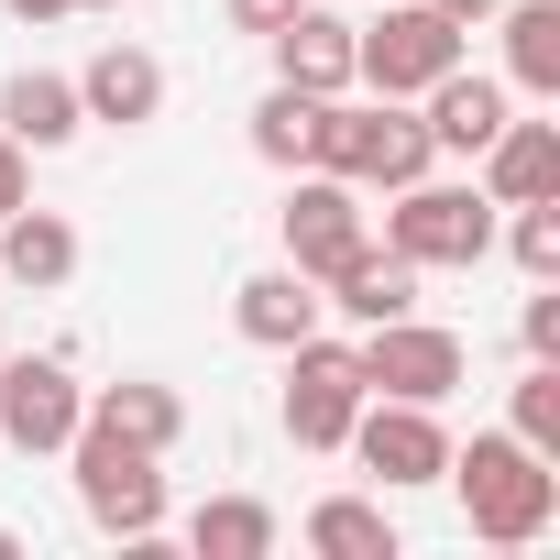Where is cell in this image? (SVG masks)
<instances>
[{
    "label": "cell",
    "instance_id": "cell-6",
    "mask_svg": "<svg viewBox=\"0 0 560 560\" xmlns=\"http://www.w3.org/2000/svg\"><path fill=\"white\" fill-rule=\"evenodd\" d=\"M352 363H363V396H407V407H440L462 374H472V352H462V330H440V319H374L363 341H352Z\"/></svg>",
    "mask_w": 560,
    "mask_h": 560
},
{
    "label": "cell",
    "instance_id": "cell-1",
    "mask_svg": "<svg viewBox=\"0 0 560 560\" xmlns=\"http://www.w3.org/2000/svg\"><path fill=\"white\" fill-rule=\"evenodd\" d=\"M440 483L462 494V527H472L483 549H527V538H549V516H560V462H538L516 429H472V451H451Z\"/></svg>",
    "mask_w": 560,
    "mask_h": 560
},
{
    "label": "cell",
    "instance_id": "cell-8",
    "mask_svg": "<svg viewBox=\"0 0 560 560\" xmlns=\"http://www.w3.org/2000/svg\"><path fill=\"white\" fill-rule=\"evenodd\" d=\"M78 418H89V385H78L56 352H0V440H12L23 462L67 451Z\"/></svg>",
    "mask_w": 560,
    "mask_h": 560
},
{
    "label": "cell",
    "instance_id": "cell-14",
    "mask_svg": "<svg viewBox=\"0 0 560 560\" xmlns=\"http://www.w3.org/2000/svg\"><path fill=\"white\" fill-rule=\"evenodd\" d=\"M78 110L110 121V132H143V121L165 110V67H154L143 45H100V56L78 67Z\"/></svg>",
    "mask_w": 560,
    "mask_h": 560
},
{
    "label": "cell",
    "instance_id": "cell-9",
    "mask_svg": "<svg viewBox=\"0 0 560 560\" xmlns=\"http://www.w3.org/2000/svg\"><path fill=\"white\" fill-rule=\"evenodd\" d=\"M385 494H407V483H440L451 472V429H440V407H407V396H363V418H352V440H341Z\"/></svg>",
    "mask_w": 560,
    "mask_h": 560
},
{
    "label": "cell",
    "instance_id": "cell-15",
    "mask_svg": "<svg viewBox=\"0 0 560 560\" xmlns=\"http://www.w3.org/2000/svg\"><path fill=\"white\" fill-rule=\"evenodd\" d=\"M472 165H483V198H494V209L560 198V121H516V110H505V132H494Z\"/></svg>",
    "mask_w": 560,
    "mask_h": 560
},
{
    "label": "cell",
    "instance_id": "cell-13",
    "mask_svg": "<svg viewBox=\"0 0 560 560\" xmlns=\"http://www.w3.org/2000/svg\"><path fill=\"white\" fill-rule=\"evenodd\" d=\"M418 100H429V110H418V121H429V154H483V143L505 132V110H516V89H505V78H472V67L429 78Z\"/></svg>",
    "mask_w": 560,
    "mask_h": 560
},
{
    "label": "cell",
    "instance_id": "cell-22",
    "mask_svg": "<svg viewBox=\"0 0 560 560\" xmlns=\"http://www.w3.org/2000/svg\"><path fill=\"white\" fill-rule=\"evenodd\" d=\"M298 538H308L319 560H396V516H385L374 494H319Z\"/></svg>",
    "mask_w": 560,
    "mask_h": 560
},
{
    "label": "cell",
    "instance_id": "cell-30",
    "mask_svg": "<svg viewBox=\"0 0 560 560\" xmlns=\"http://www.w3.org/2000/svg\"><path fill=\"white\" fill-rule=\"evenodd\" d=\"M429 12H451V23L472 34V23H494V12H505V0H429Z\"/></svg>",
    "mask_w": 560,
    "mask_h": 560
},
{
    "label": "cell",
    "instance_id": "cell-20",
    "mask_svg": "<svg viewBox=\"0 0 560 560\" xmlns=\"http://www.w3.org/2000/svg\"><path fill=\"white\" fill-rule=\"evenodd\" d=\"M505 89L560 100V0H505Z\"/></svg>",
    "mask_w": 560,
    "mask_h": 560
},
{
    "label": "cell",
    "instance_id": "cell-12",
    "mask_svg": "<svg viewBox=\"0 0 560 560\" xmlns=\"http://www.w3.org/2000/svg\"><path fill=\"white\" fill-rule=\"evenodd\" d=\"M264 56H275V89H308V100H352V23L341 12H287L264 34Z\"/></svg>",
    "mask_w": 560,
    "mask_h": 560
},
{
    "label": "cell",
    "instance_id": "cell-29",
    "mask_svg": "<svg viewBox=\"0 0 560 560\" xmlns=\"http://www.w3.org/2000/svg\"><path fill=\"white\" fill-rule=\"evenodd\" d=\"M0 12H12V23H67L78 0H0Z\"/></svg>",
    "mask_w": 560,
    "mask_h": 560
},
{
    "label": "cell",
    "instance_id": "cell-19",
    "mask_svg": "<svg viewBox=\"0 0 560 560\" xmlns=\"http://www.w3.org/2000/svg\"><path fill=\"white\" fill-rule=\"evenodd\" d=\"M319 287H330V308H341V319H363V330H374V319H407V308H418V264H407V253H385V242H363L352 264H330V275H319Z\"/></svg>",
    "mask_w": 560,
    "mask_h": 560
},
{
    "label": "cell",
    "instance_id": "cell-18",
    "mask_svg": "<svg viewBox=\"0 0 560 560\" xmlns=\"http://www.w3.org/2000/svg\"><path fill=\"white\" fill-rule=\"evenodd\" d=\"M89 418H100L110 440L154 451V462L187 440V396H176V385H154V374H121V385H100V396H89Z\"/></svg>",
    "mask_w": 560,
    "mask_h": 560
},
{
    "label": "cell",
    "instance_id": "cell-31",
    "mask_svg": "<svg viewBox=\"0 0 560 560\" xmlns=\"http://www.w3.org/2000/svg\"><path fill=\"white\" fill-rule=\"evenodd\" d=\"M78 12H121V0H78Z\"/></svg>",
    "mask_w": 560,
    "mask_h": 560
},
{
    "label": "cell",
    "instance_id": "cell-25",
    "mask_svg": "<svg viewBox=\"0 0 560 560\" xmlns=\"http://www.w3.org/2000/svg\"><path fill=\"white\" fill-rule=\"evenodd\" d=\"M494 242H505V253L527 264V287H538V275H560V198H527V209H516V220H505Z\"/></svg>",
    "mask_w": 560,
    "mask_h": 560
},
{
    "label": "cell",
    "instance_id": "cell-4",
    "mask_svg": "<svg viewBox=\"0 0 560 560\" xmlns=\"http://www.w3.org/2000/svg\"><path fill=\"white\" fill-rule=\"evenodd\" d=\"M67 462H78V505H89L100 538H165V472H154V451H132L100 418H78Z\"/></svg>",
    "mask_w": 560,
    "mask_h": 560
},
{
    "label": "cell",
    "instance_id": "cell-26",
    "mask_svg": "<svg viewBox=\"0 0 560 560\" xmlns=\"http://www.w3.org/2000/svg\"><path fill=\"white\" fill-rule=\"evenodd\" d=\"M516 341H527V363H560V275H538V298L516 308Z\"/></svg>",
    "mask_w": 560,
    "mask_h": 560
},
{
    "label": "cell",
    "instance_id": "cell-5",
    "mask_svg": "<svg viewBox=\"0 0 560 560\" xmlns=\"http://www.w3.org/2000/svg\"><path fill=\"white\" fill-rule=\"evenodd\" d=\"M385 253H407L418 275H429V264H483V253H494V198L418 176V187H396V209H385Z\"/></svg>",
    "mask_w": 560,
    "mask_h": 560
},
{
    "label": "cell",
    "instance_id": "cell-2",
    "mask_svg": "<svg viewBox=\"0 0 560 560\" xmlns=\"http://www.w3.org/2000/svg\"><path fill=\"white\" fill-rule=\"evenodd\" d=\"M308 165L396 198V187H418V176H429V121H418L407 100H374V110H352V100H319V143H308Z\"/></svg>",
    "mask_w": 560,
    "mask_h": 560
},
{
    "label": "cell",
    "instance_id": "cell-10",
    "mask_svg": "<svg viewBox=\"0 0 560 560\" xmlns=\"http://www.w3.org/2000/svg\"><path fill=\"white\" fill-rule=\"evenodd\" d=\"M275 231H287V264H298V275H330V264H352V253L374 242L363 187H352V176H319V165H298V187H287V209H275Z\"/></svg>",
    "mask_w": 560,
    "mask_h": 560
},
{
    "label": "cell",
    "instance_id": "cell-17",
    "mask_svg": "<svg viewBox=\"0 0 560 560\" xmlns=\"http://www.w3.org/2000/svg\"><path fill=\"white\" fill-rule=\"evenodd\" d=\"M67 275H78V231L56 220V209H12V220H0V287H23V298H56L67 287Z\"/></svg>",
    "mask_w": 560,
    "mask_h": 560
},
{
    "label": "cell",
    "instance_id": "cell-24",
    "mask_svg": "<svg viewBox=\"0 0 560 560\" xmlns=\"http://www.w3.org/2000/svg\"><path fill=\"white\" fill-rule=\"evenodd\" d=\"M505 429H516L538 462H560V363H527V374H516V407H505Z\"/></svg>",
    "mask_w": 560,
    "mask_h": 560
},
{
    "label": "cell",
    "instance_id": "cell-23",
    "mask_svg": "<svg viewBox=\"0 0 560 560\" xmlns=\"http://www.w3.org/2000/svg\"><path fill=\"white\" fill-rule=\"evenodd\" d=\"M308 143H319V100H308V89H264V100H253V154H264L275 176H298Z\"/></svg>",
    "mask_w": 560,
    "mask_h": 560
},
{
    "label": "cell",
    "instance_id": "cell-32",
    "mask_svg": "<svg viewBox=\"0 0 560 560\" xmlns=\"http://www.w3.org/2000/svg\"><path fill=\"white\" fill-rule=\"evenodd\" d=\"M12 549H23V538H12V527H0V560H12Z\"/></svg>",
    "mask_w": 560,
    "mask_h": 560
},
{
    "label": "cell",
    "instance_id": "cell-7",
    "mask_svg": "<svg viewBox=\"0 0 560 560\" xmlns=\"http://www.w3.org/2000/svg\"><path fill=\"white\" fill-rule=\"evenodd\" d=\"M352 418H363V363H352V341L308 330V341L287 352V440H298V451H341Z\"/></svg>",
    "mask_w": 560,
    "mask_h": 560
},
{
    "label": "cell",
    "instance_id": "cell-28",
    "mask_svg": "<svg viewBox=\"0 0 560 560\" xmlns=\"http://www.w3.org/2000/svg\"><path fill=\"white\" fill-rule=\"evenodd\" d=\"M23 198H34V154H23V143H12V132H0V220H12V209H23Z\"/></svg>",
    "mask_w": 560,
    "mask_h": 560
},
{
    "label": "cell",
    "instance_id": "cell-11",
    "mask_svg": "<svg viewBox=\"0 0 560 560\" xmlns=\"http://www.w3.org/2000/svg\"><path fill=\"white\" fill-rule=\"evenodd\" d=\"M319 319H330V298H319V275H298V264H264V275L231 287V330L253 352H298Z\"/></svg>",
    "mask_w": 560,
    "mask_h": 560
},
{
    "label": "cell",
    "instance_id": "cell-27",
    "mask_svg": "<svg viewBox=\"0 0 560 560\" xmlns=\"http://www.w3.org/2000/svg\"><path fill=\"white\" fill-rule=\"evenodd\" d=\"M220 12H231V34H253V45H264L287 12H308V0H220Z\"/></svg>",
    "mask_w": 560,
    "mask_h": 560
},
{
    "label": "cell",
    "instance_id": "cell-21",
    "mask_svg": "<svg viewBox=\"0 0 560 560\" xmlns=\"http://www.w3.org/2000/svg\"><path fill=\"white\" fill-rule=\"evenodd\" d=\"M275 538H287V527H275L264 494H209V505L187 516V549H198V560H275Z\"/></svg>",
    "mask_w": 560,
    "mask_h": 560
},
{
    "label": "cell",
    "instance_id": "cell-3",
    "mask_svg": "<svg viewBox=\"0 0 560 560\" xmlns=\"http://www.w3.org/2000/svg\"><path fill=\"white\" fill-rule=\"evenodd\" d=\"M451 67H462V23L429 12V0H385V12L352 34V89H374V100H418Z\"/></svg>",
    "mask_w": 560,
    "mask_h": 560
},
{
    "label": "cell",
    "instance_id": "cell-16",
    "mask_svg": "<svg viewBox=\"0 0 560 560\" xmlns=\"http://www.w3.org/2000/svg\"><path fill=\"white\" fill-rule=\"evenodd\" d=\"M0 132H12L23 154H67V143L89 132V110H78V78H56V67H23L12 89H0Z\"/></svg>",
    "mask_w": 560,
    "mask_h": 560
},
{
    "label": "cell",
    "instance_id": "cell-33",
    "mask_svg": "<svg viewBox=\"0 0 560 560\" xmlns=\"http://www.w3.org/2000/svg\"><path fill=\"white\" fill-rule=\"evenodd\" d=\"M0 352H12V341H0Z\"/></svg>",
    "mask_w": 560,
    "mask_h": 560
}]
</instances>
